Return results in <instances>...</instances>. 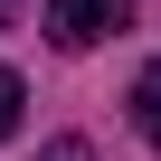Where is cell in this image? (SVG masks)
<instances>
[{"instance_id":"cell-1","label":"cell","mask_w":161,"mask_h":161,"mask_svg":"<svg viewBox=\"0 0 161 161\" xmlns=\"http://www.w3.org/2000/svg\"><path fill=\"white\" fill-rule=\"evenodd\" d=\"M114 29H133V0H47V38L57 47H95Z\"/></svg>"},{"instance_id":"cell-5","label":"cell","mask_w":161,"mask_h":161,"mask_svg":"<svg viewBox=\"0 0 161 161\" xmlns=\"http://www.w3.org/2000/svg\"><path fill=\"white\" fill-rule=\"evenodd\" d=\"M10 10H19V0H0V19H10Z\"/></svg>"},{"instance_id":"cell-4","label":"cell","mask_w":161,"mask_h":161,"mask_svg":"<svg viewBox=\"0 0 161 161\" xmlns=\"http://www.w3.org/2000/svg\"><path fill=\"white\" fill-rule=\"evenodd\" d=\"M38 161H95V152H86V142H76V133H66V142H47Z\"/></svg>"},{"instance_id":"cell-3","label":"cell","mask_w":161,"mask_h":161,"mask_svg":"<svg viewBox=\"0 0 161 161\" xmlns=\"http://www.w3.org/2000/svg\"><path fill=\"white\" fill-rule=\"evenodd\" d=\"M10 133H19V76L0 66V142H10Z\"/></svg>"},{"instance_id":"cell-2","label":"cell","mask_w":161,"mask_h":161,"mask_svg":"<svg viewBox=\"0 0 161 161\" xmlns=\"http://www.w3.org/2000/svg\"><path fill=\"white\" fill-rule=\"evenodd\" d=\"M133 123H142V142L161 152V57H152V66L133 76Z\"/></svg>"}]
</instances>
